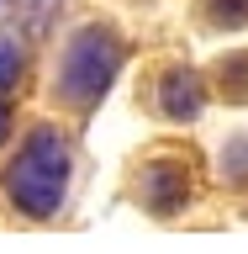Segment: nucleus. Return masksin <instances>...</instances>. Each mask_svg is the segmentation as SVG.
Returning a JSON list of instances; mask_svg holds the SVG:
<instances>
[{
  "mask_svg": "<svg viewBox=\"0 0 248 254\" xmlns=\"http://www.w3.org/2000/svg\"><path fill=\"white\" fill-rule=\"evenodd\" d=\"M127 37L116 21H79L63 32L58 53H53V101L69 117H90L111 95L116 74L127 69Z\"/></svg>",
  "mask_w": 248,
  "mask_h": 254,
  "instance_id": "nucleus-1",
  "label": "nucleus"
},
{
  "mask_svg": "<svg viewBox=\"0 0 248 254\" xmlns=\"http://www.w3.org/2000/svg\"><path fill=\"white\" fill-rule=\"evenodd\" d=\"M69 175H74V143L58 122H32L16 143V154L0 170V190L5 201L32 222L58 217V206L69 201Z\"/></svg>",
  "mask_w": 248,
  "mask_h": 254,
  "instance_id": "nucleus-2",
  "label": "nucleus"
},
{
  "mask_svg": "<svg viewBox=\"0 0 248 254\" xmlns=\"http://www.w3.org/2000/svg\"><path fill=\"white\" fill-rule=\"evenodd\" d=\"M196 196V170H190L185 154H148L132 170V201L148 212V217H180Z\"/></svg>",
  "mask_w": 248,
  "mask_h": 254,
  "instance_id": "nucleus-3",
  "label": "nucleus"
},
{
  "mask_svg": "<svg viewBox=\"0 0 248 254\" xmlns=\"http://www.w3.org/2000/svg\"><path fill=\"white\" fill-rule=\"evenodd\" d=\"M206 101H211V74H201L196 64H164L148 85V106H153L158 122H174V127H190L201 122Z\"/></svg>",
  "mask_w": 248,
  "mask_h": 254,
  "instance_id": "nucleus-4",
  "label": "nucleus"
},
{
  "mask_svg": "<svg viewBox=\"0 0 248 254\" xmlns=\"http://www.w3.org/2000/svg\"><path fill=\"white\" fill-rule=\"evenodd\" d=\"M211 95L233 101V106H248V48L222 53V59L211 64Z\"/></svg>",
  "mask_w": 248,
  "mask_h": 254,
  "instance_id": "nucleus-5",
  "label": "nucleus"
},
{
  "mask_svg": "<svg viewBox=\"0 0 248 254\" xmlns=\"http://www.w3.org/2000/svg\"><path fill=\"white\" fill-rule=\"evenodd\" d=\"M196 21L206 32H248V0H196Z\"/></svg>",
  "mask_w": 248,
  "mask_h": 254,
  "instance_id": "nucleus-6",
  "label": "nucleus"
},
{
  "mask_svg": "<svg viewBox=\"0 0 248 254\" xmlns=\"http://www.w3.org/2000/svg\"><path fill=\"white\" fill-rule=\"evenodd\" d=\"M21 79H27V48L16 43V37H5V43H0V95L11 101Z\"/></svg>",
  "mask_w": 248,
  "mask_h": 254,
  "instance_id": "nucleus-7",
  "label": "nucleus"
},
{
  "mask_svg": "<svg viewBox=\"0 0 248 254\" xmlns=\"http://www.w3.org/2000/svg\"><path fill=\"white\" fill-rule=\"evenodd\" d=\"M222 180H233V186L248 180V132H233L222 143Z\"/></svg>",
  "mask_w": 248,
  "mask_h": 254,
  "instance_id": "nucleus-8",
  "label": "nucleus"
},
{
  "mask_svg": "<svg viewBox=\"0 0 248 254\" xmlns=\"http://www.w3.org/2000/svg\"><path fill=\"white\" fill-rule=\"evenodd\" d=\"M11 127H16V106L0 95V148H5V138H11Z\"/></svg>",
  "mask_w": 248,
  "mask_h": 254,
  "instance_id": "nucleus-9",
  "label": "nucleus"
}]
</instances>
